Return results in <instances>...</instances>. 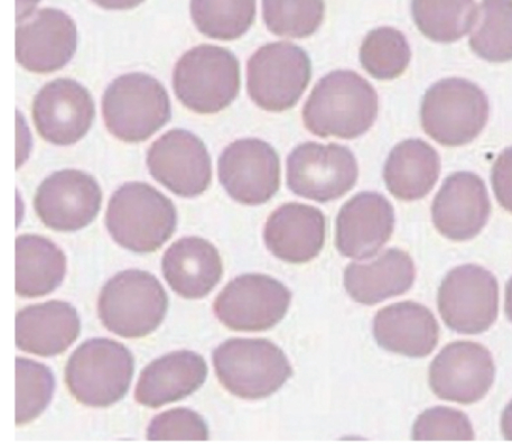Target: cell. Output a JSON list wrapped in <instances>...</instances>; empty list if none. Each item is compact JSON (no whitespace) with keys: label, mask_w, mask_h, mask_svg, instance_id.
<instances>
[{"label":"cell","mask_w":512,"mask_h":444,"mask_svg":"<svg viewBox=\"0 0 512 444\" xmlns=\"http://www.w3.org/2000/svg\"><path fill=\"white\" fill-rule=\"evenodd\" d=\"M150 441H207L209 430L201 416L192 410L178 407L158 414L148 425Z\"/></svg>","instance_id":"36"},{"label":"cell","mask_w":512,"mask_h":444,"mask_svg":"<svg viewBox=\"0 0 512 444\" xmlns=\"http://www.w3.org/2000/svg\"><path fill=\"white\" fill-rule=\"evenodd\" d=\"M437 305L445 325L451 330L478 335L487 331L498 318V281L481 266L456 267L445 276Z\"/></svg>","instance_id":"11"},{"label":"cell","mask_w":512,"mask_h":444,"mask_svg":"<svg viewBox=\"0 0 512 444\" xmlns=\"http://www.w3.org/2000/svg\"><path fill=\"white\" fill-rule=\"evenodd\" d=\"M191 17L210 39L234 41L245 35L256 16V0H191Z\"/></svg>","instance_id":"30"},{"label":"cell","mask_w":512,"mask_h":444,"mask_svg":"<svg viewBox=\"0 0 512 444\" xmlns=\"http://www.w3.org/2000/svg\"><path fill=\"white\" fill-rule=\"evenodd\" d=\"M360 61L372 77L396 79L402 76L411 61V48L402 32L393 27H379L363 40Z\"/></svg>","instance_id":"32"},{"label":"cell","mask_w":512,"mask_h":444,"mask_svg":"<svg viewBox=\"0 0 512 444\" xmlns=\"http://www.w3.org/2000/svg\"><path fill=\"white\" fill-rule=\"evenodd\" d=\"M15 331L17 348L52 357L64 353L77 340L80 319L70 303L53 300L18 312Z\"/></svg>","instance_id":"23"},{"label":"cell","mask_w":512,"mask_h":444,"mask_svg":"<svg viewBox=\"0 0 512 444\" xmlns=\"http://www.w3.org/2000/svg\"><path fill=\"white\" fill-rule=\"evenodd\" d=\"M17 168H20L27 160L30 153V131L27 129L25 120L21 114H17Z\"/></svg>","instance_id":"38"},{"label":"cell","mask_w":512,"mask_h":444,"mask_svg":"<svg viewBox=\"0 0 512 444\" xmlns=\"http://www.w3.org/2000/svg\"><path fill=\"white\" fill-rule=\"evenodd\" d=\"M374 336L381 348L392 353L423 358L439 344L440 327L430 309L407 301L377 313Z\"/></svg>","instance_id":"24"},{"label":"cell","mask_w":512,"mask_h":444,"mask_svg":"<svg viewBox=\"0 0 512 444\" xmlns=\"http://www.w3.org/2000/svg\"><path fill=\"white\" fill-rule=\"evenodd\" d=\"M358 174L356 156L338 144L303 143L287 159L288 188L316 202L340 199L355 187Z\"/></svg>","instance_id":"10"},{"label":"cell","mask_w":512,"mask_h":444,"mask_svg":"<svg viewBox=\"0 0 512 444\" xmlns=\"http://www.w3.org/2000/svg\"><path fill=\"white\" fill-rule=\"evenodd\" d=\"M134 367V357L124 345L106 338L91 339L71 355L65 383L79 403L107 407L126 395Z\"/></svg>","instance_id":"5"},{"label":"cell","mask_w":512,"mask_h":444,"mask_svg":"<svg viewBox=\"0 0 512 444\" xmlns=\"http://www.w3.org/2000/svg\"><path fill=\"white\" fill-rule=\"evenodd\" d=\"M96 109L90 92L72 79L54 80L34 99L33 119L46 142L59 146L76 144L87 135Z\"/></svg>","instance_id":"17"},{"label":"cell","mask_w":512,"mask_h":444,"mask_svg":"<svg viewBox=\"0 0 512 444\" xmlns=\"http://www.w3.org/2000/svg\"><path fill=\"white\" fill-rule=\"evenodd\" d=\"M162 268L166 282L185 299L204 298L216 288L223 274L218 249L199 237H185L170 246Z\"/></svg>","instance_id":"25"},{"label":"cell","mask_w":512,"mask_h":444,"mask_svg":"<svg viewBox=\"0 0 512 444\" xmlns=\"http://www.w3.org/2000/svg\"><path fill=\"white\" fill-rule=\"evenodd\" d=\"M492 185L500 206L512 214V147L507 148L493 166Z\"/></svg>","instance_id":"37"},{"label":"cell","mask_w":512,"mask_h":444,"mask_svg":"<svg viewBox=\"0 0 512 444\" xmlns=\"http://www.w3.org/2000/svg\"><path fill=\"white\" fill-rule=\"evenodd\" d=\"M470 45L484 60H512V0H483L472 26Z\"/></svg>","instance_id":"31"},{"label":"cell","mask_w":512,"mask_h":444,"mask_svg":"<svg viewBox=\"0 0 512 444\" xmlns=\"http://www.w3.org/2000/svg\"><path fill=\"white\" fill-rule=\"evenodd\" d=\"M101 202L102 192L95 178L79 170H63L41 183L34 207L46 227L70 233L90 225Z\"/></svg>","instance_id":"16"},{"label":"cell","mask_w":512,"mask_h":444,"mask_svg":"<svg viewBox=\"0 0 512 444\" xmlns=\"http://www.w3.org/2000/svg\"><path fill=\"white\" fill-rule=\"evenodd\" d=\"M169 298L154 275L139 270L120 272L99 296V318L110 332L123 338H143L161 326Z\"/></svg>","instance_id":"7"},{"label":"cell","mask_w":512,"mask_h":444,"mask_svg":"<svg viewBox=\"0 0 512 444\" xmlns=\"http://www.w3.org/2000/svg\"><path fill=\"white\" fill-rule=\"evenodd\" d=\"M327 220L318 208L286 203L269 216L264 240L281 261L302 264L318 257L325 243Z\"/></svg>","instance_id":"21"},{"label":"cell","mask_w":512,"mask_h":444,"mask_svg":"<svg viewBox=\"0 0 512 444\" xmlns=\"http://www.w3.org/2000/svg\"><path fill=\"white\" fill-rule=\"evenodd\" d=\"M324 0H263L267 29L277 36L305 39L319 30Z\"/></svg>","instance_id":"33"},{"label":"cell","mask_w":512,"mask_h":444,"mask_svg":"<svg viewBox=\"0 0 512 444\" xmlns=\"http://www.w3.org/2000/svg\"><path fill=\"white\" fill-rule=\"evenodd\" d=\"M173 88L181 103L194 113L217 114L239 94V61L225 48L199 45L176 63Z\"/></svg>","instance_id":"6"},{"label":"cell","mask_w":512,"mask_h":444,"mask_svg":"<svg viewBox=\"0 0 512 444\" xmlns=\"http://www.w3.org/2000/svg\"><path fill=\"white\" fill-rule=\"evenodd\" d=\"M54 376L43 364L16 358V424L30 423L50 404L54 392Z\"/></svg>","instance_id":"34"},{"label":"cell","mask_w":512,"mask_h":444,"mask_svg":"<svg viewBox=\"0 0 512 444\" xmlns=\"http://www.w3.org/2000/svg\"><path fill=\"white\" fill-rule=\"evenodd\" d=\"M41 0H17L16 7V21L22 23L26 18H30L34 12V9Z\"/></svg>","instance_id":"40"},{"label":"cell","mask_w":512,"mask_h":444,"mask_svg":"<svg viewBox=\"0 0 512 444\" xmlns=\"http://www.w3.org/2000/svg\"><path fill=\"white\" fill-rule=\"evenodd\" d=\"M489 104L484 92L463 79L435 83L423 99L421 119L425 133L444 146L474 140L486 126Z\"/></svg>","instance_id":"8"},{"label":"cell","mask_w":512,"mask_h":444,"mask_svg":"<svg viewBox=\"0 0 512 444\" xmlns=\"http://www.w3.org/2000/svg\"><path fill=\"white\" fill-rule=\"evenodd\" d=\"M490 212L486 185L470 172L455 173L446 179L432 206L435 228L454 242H465L479 235L487 225Z\"/></svg>","instance_id":"19"},{"label":"cell","mask_w":512,"mask_h":444,"mask_svg":"<svg viewBox=\"0 0 512 444\" xmlns=\"http://www.w3.org/2000/svg\"><path fill=\"white\" fill-rule=\"evenodd\" d=\"M415 277L413 258L400 249H388L376 261L348 265L344 286L352 300L374 305L411 290Z\"/></svg>","instance_id":"26"},{"label":"cell","mask_w":512,"mask_h":444,"mask_svg":"<svg viewBox=\"0 0 512 444\" xmlns=\"http://www.w3.org/2000/svg\"><path fill=\"white\" fill-rule=\"evenodd\" d=\"M219 382L232 395L260 400L279 390L293 375L284 351L264 339H231L213 351Z\"/></svg>","instance_id":"4"},{"label":"cell","mask_w":512,"mask_h":444,"mask_svg":"<svg viewBox=\"0 0 512 444\" xmlns=\"http://www.w3.org/2000/svg\"><path fill=\"white\" fill-rule=\"evenodd\" d=\"M291 301V291L273 277L245 274L220 292L213 312L231 330L258 332L272 329L282 321Z\"/></svg>","instance_id":"12"},{"label":"cell","mask_w":512,"mask_h":444,"mask_svg":"<svg viewBox=\"0 0 512 444\" xmlns=\"http://www.w3.org/2000/svg\"><path fill=\"white\" fill-rule=\"evenodd\" d=\"M496 366L490 351L472 341H455L444 347L430 367V386L444 401L477 403L495 382Z\"/></svg>","instance_id":"15"},{"label":"cell","mask_w":512,"mask_h":444,"mask_svg":"<svg viewBox=\"0 0 512 444\" xmlns=\"http://www.w3.org/2000/svg\"><path fill=\"white\" fill-rule=\"evenodd\" d=\"M501 431L504 438L512 441V401L507 405L501 419Z\"/></svg>","instance_id":"41"},{"label":"cell","mask_w":512,"mask_h":444,"mask_svg":"<svg viewBox=\"0 0 512 444\" xmlns=\"http://www.w3.org/2000/svg\"><path fill=\"white\" fill-rule=\"evenodd\" d=\"M152 177L176 196L194 198L209 188L211 157L206 145L191 132L173 129L156 140L147 152Z\"/></svg>","instance_id":"14"},{"label":"cell","mask_w":512,"mask_h":444,"mask_svg":"<svg viewBox=\"0 0 512 444\" xmlns=\"http://www.w3.org/2000/svg\"><path fill=\"white\" fill-rule=\"evenodd\" d=\"M67 273V258L50 239L37 235L16 238V293L39 298L58 289Z\"/></svg>","instance_id":"28"},{"label":"cell","mask_w":512,"mask_h":444,"mask_svg":"<svg viewBox=\"0 0 512 444\" xmlns=\"http://www.w3.org/2000/svg\"><path fill=\"white\" fill-rule=\"evenodd\" d=\"M477 11L474 0H412L418 30L435 42L462 39L472 30Z\"/></svg>","instance_id":"29"},{"label":"cell","mask_w":512,"mask_h":444,"mask_svg":"<svg viewBox=\"0 0 512 444\" xmlns=\"http://www.w3.org/2000/svg\"><path fill=\"white\" fill-rule=\"evenodd\" d=\"M93 3L109 11H127L145 2V0H92Z\"/></svg>","instance_id":"39"},{"label":"cell","mask_w":512,"mask_h":444,"mask_svg":"<svg viewBox=\"0 0 512 444\" xmlns=\"http://www.w3.org/2000/svg\"><path fill=\"white\" fill-rule=\"evenodd\" d=\"M311 74V60L300 46L266 44L247 63L248 94L258 107L281 113L299 103Z\"/></svg>","instance_id":"9"},{"label":"cell","mask_w":512,"mask_h":444,"mask_svg":"<svg viewBox=\"0 0 512 444\" xmlns=\"http://www.w3.org/2000/svg\"><path fill=\"white\" fill-rule=\"evenodd\" d=\"M441 171L440 156L421 140L399 143L384 169L387 189L399 200L415 201L432 191Z\"/></svg>","instance_id":"27"},{"label":"cell","mask_w":512,"mask_h":444,"mask_svg":"<svg viewBox=\"0 0 512 444\" xmlns=\"http://www.w3.org/2000/svg\"><path fill=\"white\" fill-rule=\"evenodd\" d=\"M378 109V95L369 81L356 72L338 70L316 83L303 120L316 136L355 140L374 125Z\"/></svg>","instance_id":"1"},{"label":"cell","mask_w":512,"mask_h":444,"mask_svg":"<svg viewBox=\"0 0 512 444\" xmlns=\"http://www.w3.org/2000/svg\"><path fill=\"white\" fill-rule=\"evenodd\" d=\"M169 94L150 74H124L111 82L102 97V117L111 135L127 143H141L171 119Z\"/></svg>","instance_id":"3"},{"label":"cell","mask_w":512,"mask_h":444,"mask_svg":"<svg viewBox=\"0 0 512 444\" xmlns=\"http://www.w3.org/2000/svg\"><path fill=\"white\" fill-rule=\"evenodd\" d=\"M106 226L121 247L135 253H152L173 236L178 226V211L152 185L129 182L111 197Z\"/></svg>","instance_id":"2"},{"label":"cell","mask_w":512,"mask_h":444,"mask_svg":"<svg viewBox=\"0 0 512 444\" xmlns=\"http://www.w3.org/2000/svg\"><path fill=\"white\" fill-rule=\"evenodd\" d=\"M474 431L467 415L452 407L436 406L418 416L415 441H473Z\"/></svg>","instance_id":"35"},{"label":"cell","mask_w":512,"mask_h":444,"mask_svg":"<svg viewBox=\"0 0 512 444\" xmlns=\"http://www.w3.org/2000/svg\"><path fill=\"white\" fill-rule=\"evenodd\" d=\"M222 187L235 201L259 206L271 200L281 184V162L274 147L257 138L231 143L218 162Z\"/></svg>","instance_id":"13"},{"label":"cell","mask_w":512,"mask_h":444,"mask_svg":"<svg viewBox=\"0 0 512 444\" xmlns=\"http://www.w3.org/2000/svg\"><path fill=\"white\" fill-rule=\"evenodd\" d=\"M394 227L392 203L377 192H361L339 212L335 246L343 256L370 258L387 244Z\"/></svg>","instance_id":"20"},{"label":"cell","mask_w":512,"mask_h":444,"mask_svg":"<svg viewBox=\"0 0 512 444\" xmlns=\"http://www.w3.org/2000/svg\"><path fill=\"white\" fill-rule=\"evenodd\" d=\"M207 376L208 366L202 356L189 350L174 351L154 360L143 370L136 386L135 400L157 409L198 391Z\"/></svg>","instance_id":"22"},{"label":"cell","mask_w":512,"mask_h":444,"mask_svg":"<svg viewBox=\"0 0 512 444\" xmlns=\"http://www.w3.org/2000/svg\"><path fill=\"white\" fill-rule=\"evenodd\" d=\"M77 41V26L68 14L43 8L29 22L17 27L16 59L27 71H58L73 58Z\"/></svg>","instance_id":"18"},{"label":"cell","mask_w":512,"mask_h":444,"mask_svg":"<svg viewBox=\"0 0 512 444\" xmlns=\"http://www.w3.org/2000/svg\"><path fill=\"white\" fill-rule=\"evenodd\" d=\"M505 312L512 322V277L506 286Z\"/></svg>","instance_id":"42"}]
</instances>
